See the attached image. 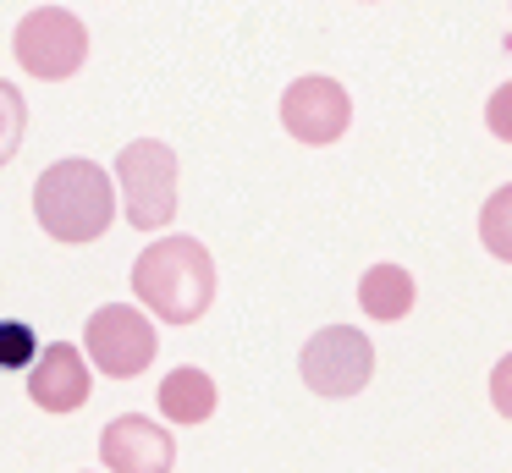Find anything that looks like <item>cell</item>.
I'll list each match as a JSON object with an SVG mask.
<instances>
[{
	"instance_id": "obj_1",
	"label": "cell",
	"mask_w": 512,
	"mask_h": 473,
	"mask_svg": "<svg viewBox=\"0 0 512 473\" xmlns=\"http://www.w3.org/2000/svg\"><path fill=\"white\" fill-rule=\"evenodd\" d=\"M133 292L166 325H193L215 303V259L199 237H155L133 264Z\"/></svg>"
},
{
	"instance_id": "obj_2",
	"label": "cell",
	"mask_w": 512,
	"mask_h": 473,
	"mask_svg": "<svg viewBox=\"0 0 512 473\" xmlns=\"http://www.w3.org/2000/svg\"><path fill=\"white\" fill-rule=\"evenodd\" d=\"M34 215L45 237L56 242H94L111 231L116 220V193L111 176L94 160H56L34 182Z\"/></svg>"
},
{
	"instance_id": "obj_3",
	"label": "cell",
	"mask_w": 512,
	"mask_h": 473,
	"mask_svg": "<svg viewBox=\"0 0 512 473\" xmlns=\"http://www.w3.org/2000/svg\"><path fill=\"white\" fill-rule=\"evenodd\" d=\"M116 187H122L127 220L138 231H160L177 215V149L160 138H138L116 154Z\"/></svg>"
},
{
	"instance_id": "obj_4",
	"label": "cell",
	"mask_w": 512,
	"mask_h": 473,
	"mask_svg": "<svg viewBox=\"0 0 512 473\" xmlns=\"http://www.w3.org/2000/svg\"><path fill=\"white\" fill-rule=\"evenodd\" d=\"M17 61H23L28 77H45V83H61L72 77L83 61H89V28H83L72 11L61 6H39L17 22Z\"/></svg>"
},
{
	"instance_id": "obj_5",
	"label": "cell",
	"mask_w": 512,
	"mask_h": 473,
	"mask_svg": "<svg viewBox=\"0 0 512 473\" xmlns=\"http://www.w3.org/2000/svg\"><path fill=\"white\" fill-rule=\"evenodd\" d=\"M298 369L314 396H358L375 374V347L353 325H325L320 336H309Z\"/></svg>"
},
{
	"instance_id": "obj_6",
	"label": "cell",
	"mask_w": 512,
	"mask_h": 473,
	"mask_svg": "<svg viewBox=\"0 0 512 473\" xmlns=\"http://www.w3.org/2000/svg\"><path fill=\"white\" fill-rule=\"evenodd\" d=\"M83 341H89L94 369L111 374V380H133V374H144L149 358H155V347H160L155 325H149L133 303L94 308L89 325H83Z\"/></svg>"
},
{
	"instance_id": "obj_7",
	"label": "cell",
	"mask_w": 512,
	"mask_h": 473,
	"mask_svg": "<svg viewBox=\"0 0 512 473\" xmlns=\"http://www.w3.org/2000/svg\"><path fill=\"white\" fill-rule=\"evenodd\" d=\"M353 121V99L336 77H298L281 94V127L298 143H336Z\"/></svg>"
},
{
	"instance_id": "obj_8",
	"label": "cell",
	"mask_w": 512,
	"mask_h": 473,
	"mask_svg": "<svg viewBox=\"0 0 512 473\" xmlns=\"http://www.w3.org/2000/svg\"><path fill=\"white\" fill-rule=\"evenodd\" d=\"M100 457H105L111 473H171V462H177V440H171V429L127 413V418H111V424H105Z\"/></svg>"
},
{
	"instance_id": "obj_9",
	"label": "cell",
	"mask_w": 512,
	"mask_h": 473,
	"mask_svg": "<svg viewBox=\"0 0 512 473\" xmlns=\"http://www.w3.org/2000/svg\"><path fill=\"white\" fill-rule=\"evenodd\" d=\"M89 363L72 341H50L34 363H28V396H34L45 413H78L89 402Z\"/></svg>"
},
{
	"instance_id": "obj_10",
	"label": "cell",
	"mask_w": 512,
	"mask_h": 473,
	"mask_svg": "<svg viewBox=\"0 0 512 473\" xmlns=\"http://www.w3.org/2000/svg\"><path fill=\"white\" fill-rule=\"evenodd\" d=\"M160 413L177 418V424H204L215 413V380L204 369H193V363L171 369L160 380Z\"/></svg>"
},
{
	"instance_id": "obj_11",
	"label": "cell",
	"mask_w": 512,
	"mask_h": 473,
	"mask_svg": "<svg viewBox=\"0 0 512 473\" xmlns=\"http://www.w3.org/2000/svg\"><path fill=\"white\" fill-rule=\"evenodd\" d=\"M413 297H419V286H413V275L402 270V264H375V270H364V281H358V303H364L369 319H402L413 308Z\"/></svg>"
},
{
	"instance_id": "obj_12",
	"label": "cell",
	"mask_w": 512,
	"mask_h": 473,
	"mask_svg": "<svg viewBox=\"0 0 512 473\" xmlns=\"http://www.w3.org/2000/svg\"><path fill=\"white\" fill-rule=\"evenodd\" d=\"M479 242H485L501 264H512V182L485 198V209H479Z\"/></svg>"
},
{
	"instance_id": "obj_13",
	"label": "cell",
	"mask_w": 512,
	"mask_h": 473,
	"mask_svg": "<svg viewBox=\"0 0 512 473\" xmlns=\"http://www.w3.org/2000/svg\"><path fill=\"white\" fill-rule=\"evenodd\" d=\"M23 132H28V99L17 94L6 77H0V165L17 160V149H23Z\"/></svg>"
},
{
	"instance_id": "obj_14",
	"label": "cell",
	"mask_w": 512,
	"mask_h": 473,
	"mask_svg": "<svg viewBox=\"0 0 512 473\" xmlns=\"http://www.w3.org/2000/svg\"><path fill=\"white\" fill-rule=\"evenodd\" d=\"M34 358H39L34 325H23V319H0V369H28Z\"/></svg>"
},
{
	"instance_id": "obj_15",
	"label": "cell",
	"mask_w": 512,
	"mask_h": 473,
	"mask_svg": "<svg viewBox=\"0 0 512 473\" xmlns=\"http://www.w3.org/2000/svg\"><path fill=\"white\" fill-rule=\"evenodd\" d=\"M485 121H490V132H496L501 143H512V83H501L496 94H490Z\"/></svg>"
},
{
	"instance_id": "obj_16",
	"label": "cell",
	"mask_w": 512,
	"mask_h": 473,
	"mask_svg": "<svg viewBox=\"0 0 512 473\" xmlns=\"http://www.w3.org/2000/svg\"><path fill=\"white\" fill-rule=\"evenodd\" d=\"M490 402H496L501 418H512V352L490 369Z\"/></svg>"
}]
</instances>
